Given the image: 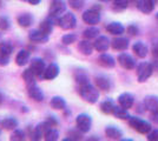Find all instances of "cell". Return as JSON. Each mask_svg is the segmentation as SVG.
<instances>
[{"mask_svg":"<svg viewBox=\"0 0 158 141\" xmlns=\"http://www.w3.org/2000/svg\"><path fill=\"white\" fill-rule=\"evenodd\" d=\"M79 95L89 104H96L99 99V92L96 87H93L90 84V81L84 82V84H79L78 87Z\"/></svg>","mask_w":158,"mask_h":141,"instance_id":"cell-1","label":"cell"},{"mask_svg":"<svg viewBox=\"0 0 158 141\" xmlns=\"http://www.w3.org/2000/svg\"><path fill=\"white\" fill-rule=\"evenodd\" d=\"M129 125L131 126L136 132H138L140 134H148L150 131H151V125L150 122L143 120L140 118H137V116H130L129 119Z\"/></svg>","mask_w":158,"mask_h":141,"instance_id":"cell-2","label":"cell"},{"mask_svg":"<svg viewBox=\"0 0 158 141\" xmlns=\"http://www.w3.org/2000/svg\"><path fill=\"white\" fill-rule=\"evenodd\" d=\"M153 72V66L149 62H140L137 67V78L139 82H145Z\"/></svg>","mask_w":158,"mask_h":141,"instance_id":"cell-3","label":"cell"},{"mask_svg":"<svg viewBox=\"0 0 158 141\" xmlns=\"http://www.w3.org/2000/svg\"><path fill=\"white\" fill-rule=\"evenodd\" d=\"M144 106L148 112H150L152 118L157 120L158 118V96L156 95H148L144 99Z\"/></svg>","mask_w":158,"mask_h":141,"instance_id":"cell-4","label":"cell"},{"mask_svg":"<svg viewBox=\"0 0 158 141\" xmlns=\"http://www.w3.org/2000/svg\"><path fill=\"white\" fill-rule=\"evenodd\" d=\"M76 125L78 131H80L81 133H87L91 129V125H92V119L91 116L87 114H79L76 119Z\"/></svg>","mask_w":158,"mask_h":141,"instance_id":"cell-5","label":"cell"},{"mask_svg":"<svg viewBox=\"0 0 158 141\" xmlns=\"http://www.w3.org/2000/svg\"><path fill=\"white\" fill-rule=\"evenodd\" d=\"M57 22L63 29H72L77 25V19L72 13H66L63 17H60Z\"/></svg>","mask_w":158,"mask_h":141,"instance_id":"cell-6","label":"cell"},{"mask_svg":"<svg viewBox=\"0 0 158 141\" xmlns=\"http://www.w3.org/2000/svg\"><path fill=\"white\" fill-rule=\"evenodd\" d=\"M83 20H84V22L89 24V25H96L100 21V14L94 8L87 10L83 14Z\"/></svg>","mask_w":158,"mask_h":141,"instance_id":"cell-7","label":"cell"},{"mask_svg":"<svg viewBox=\"0 0 158 141\" xmlns=\"http://www.w3.org/2000/svg\"><path fill=\"white\" fill-rule=\"evenodd\" d=\"M66 11V4L64 0H52L50 5V14L51 17H58Z\"/></svg>","mask_w":158,"mask_h":141,"instance_id":"cell-8","label":"cell"},{"mask_svg":"<svg viewBox=\"0 0 158 141\" xmlns=\"http://www.w3.org/2000/svg\"><path fill=\"white\" fill-rule=\"evenodd\" d=\"M118 62L119 65L125 69H133L136 67V61L132 58L130 54L127 53H120L118 55Z\"/></svg>","mask_w":158,"mask_h":141,"instance_id":"cell-9","label":"cell"},{"mask_svg":"<svg viewBox=\"0 0 158 141\" xmlns=\"http://www.w3.org/2000/svg\"><path fill=\"white\" fill-rule=\"evenodd\" d=\"M27 93H28V96L31 99H33L37 102H40V101L44 100V93H43V91L40 89V87L37 84H32V85L27 86Z\"/></svg>","mask_w":158,"mask_h":141,"instance_id":"cell-10","label":"cell"},{"mask_svg":"<svg viewBox=\"0 0 158 141\" xmlns=\"http://www.w3.org/2000/svg\"><path fill=\"white\" fill-rule=\"evenodd\" d=\"M30 69L35 74V76H41V75H44V72H45V69H46L45 61L43 60V59H39V58L33 59L32 62H31Z\"/></svg>","mask_w":158,"mask_h":141,"instance_id":"cell-11","label":"cell"},{"mask_svg":"<svg viewBox=\"0 0 158 141\" xmlns=\"http://www.w3.org/2000/svg\"><path fill=\"white\" fill-rule=\"evenodd\" d=\"M28 39L32 42H37V44H45L48 41V34L44 33L40 29H34L28 34Z\"/></svg>","mask_w":158,"mask_h":141,"instance_id":"cell-12","label":"cell"},{"mask_svg":"<svg viewBox=\"0 0 158 141\" xmlns=\"http://www.w3.org/2000/svg\"><path fill=\"white\" fill-rule=\"evenodd\" d=\"M133 102H135V96L131 93H123L118 96V104L119 106L126 108H131L133 106Z\"/></svg>","mask_w":158,"mask_h":141,"instance_id":"cell-13","label":"cell"},{"mask_svg":"<svg viewBox=\"0 0 158 141\" xmlns=\"http://www.w3.org/2000/svg\"><path fill=\"white\" fill-rule=\"evenodd\" d=\"M93 46H94V49L98 52H106L110 47V40L104 35H100L93 42Z\"/></svg>","mask_w":158,"mask_h":141,"instance_id":"cell-14","label":"cell"},{"mask_svg":"<svg viewBox=\"0 0 158 141\" xmlns=\"http://www.w3.org/2000/svg\"><path fill=\"white\" fill-rule=\"evenodd\" d=\"M137 7L143 13H151L153 8H155V1L153 0H139L137 2Z\"/></svg>","mask_w":158,"mask_h":141,"instance_id":"cell-15","label":"cell"},{"mask_svg":"<svg viewBox=\"0 0 158 141\" xmlns=\"http://www.w3.org/2000/svg\"><path fill=\"white\" fill-rule=\"evenodd\" d=\"M132 51L135 52V54L138 57V58H145L148 55V52H149V48L145 45L144 42L142 41H138L136 42L133 46H132Z\"/></svg>","mask_w":158,"mask_h":141,"instance_id":"cell-16","label":"cell"},{"mask_svg":"<svg viewBox=\"0 0 158 141\" xmlns=\"http://www.w3.org/2000/svg\"><path fill=\"white\" fill-rule=\"evenodd\" d=\"M105 134L111 140H120L122 136H123V132L119 128L114 127V126H109L105 129Z\"/></svg>","mask_w":158,"mask_h":141,"instance_id":"cell-17","label":"cell"},{"mask_svg":"<svg viewBox=\"0 0 158 141\" xmlns=\"http://www.w3.org/2000/svg\"><path fill=\"white\" fill-rule=\"evenodd\" d=\"M58 74H59V67H58L56 64H51V65L45 69L43 76H44L46 80H53V79H56V78L58 76Z\"/></svg>","mask_w":158,"mask_h":141,"instance_id":"cell-18","label":"cell"},{"mask_svg":"<svg viewBox=\"0 0 158 141\" xmlns=\"http://www.w3.org/2000/svg\"><path fill=\"white\" fill-rule=\"evenodd\" d=\"M112 48L116 51H125L129 47V40L126 38H116L111 42Z\"/></svg>","mask_w":158,"mask_h":141,"instance_id":"cell-19","label":"cell"},{"mask_svg":"<svg viewBox=\"0 0 158 141\" xmlns=\"http://www.w3.org/2000/svg\"><path fill=\"white\" fill-rule=\"evenodd\" d=\"M106 31L109 33L113 34V35H120V34L124 33L125 28L120 22H111V24H109L106 26Z\"/></svg>","mask_w":158,"mask_h":141,"instance_id":"cell-20","label":"cell"},{"mask_svg":"<svg viewBox=\"0 0 158 141\" xmlns=\"http://www.w3.org/2000/svg\"><path fill=\"white\" fill-rule=\"evenodd\" d=\"M98 61L102 66H104L106 68H113L116 66V61L113 59V57H111L110 54H102L99 57Z\"/></svg>","mask_w":158,"mask_h":141,"instance_id":"cell-21","label":"cell"},{"mask_svg":"<svg viewBox=\"0 0 158 141\" xmlns=\"http://www.w3.org/2000/svg\"><path fill=\"white\" fill-rule=\"evenodd\" d=\"M78 48H79V51L84 54V55H91L93 52L94 46H93V44H91V42L89 41V39H86V40H81L79 42Z\"/></svg>","mask_w":158,"mask_h":141,"instance_id":"cell-22","label":"cell"},{"mask_svg":"<svg viewBox=\"0 0 158 141\" xmlns=\"http://www.w3.org/2000/svg\"><path fill=\"white\" fill-rule=\"evenodd\" d=\"M0 126L4 129H7V131H14L18 127V121L14 118H6L0 122Z\"/></svg>","mask_w":158,"mask_h":141,"instance_id":"cell-23","label":"cell"},{"mask_svg":"<svg viewBox=\"0 0 158 141\" xmlns=\"http://www.w3.org/2000/svg\"><path fill=\"white\" fill-rule=\"evenodd\" d=\"M28 60H30V53L25 49L20 51L15 57V62H17L18 66H25L28 62Z\"/></svg>","mask_w":158,"mask_h":141,"instance_id":"cell-24","label":"cell"},{"mask_svg":"<svg viewBox=\"0 0 158 141\" xmlns=\"http://www.w3.org/2000/svg\"><path fill=\"white\" fill-rule=\"evenodd\" d=\"M17 21H18V24H19L20 27H28V26H31V24H32V21H33V18L30 13H23L18 17Z\"/></svg>","mask_w":158,"mask_h":141,"instance_id":"cell-25","label":"cell"},{"mask_svg":"<svg viewBox=\"0 0 158 141\" xmlns=\"http://www.w3.org/2000/svg\"><path fill=\"white\" fill-rule=\"evenodd\" d=\"M96 85H97V87H98L99 89H102V91H109V89H110V86H111L110 80H109L106 76H103V75L96 78Z\"/></svg>","mask_w":158,"mask_h":141,"instance_id":"cell-26","label":"cell"},{"mask_svg":"<svg viewBox=\"0 0 158 141\" xmlns=\"http://www.w3.org/2000/svg\"><path fill=\"white\" fill-rule=\"evenodd\" d=\"M51 107L54 109H65L66 108V101L61 96H53L50 101Z\"/></svg>","mask_w":158,"mask_h":141,"instance_id":"cell-27","label":"cell"},{"mask_svg":"<svg viewBox=\"0 0 158 141\" xmlns=\"http://www.w3.org/2000/svg\"><path fill=\"white\" fill-rule=\"evenodd\" d=\"M112 114L114 115L116 118H118V119H122V120H125V119L130 118L127 109L122 107V106H114V109H113V113Z\"/></svg>","mask_w":158,"mask_h":141,"instance_id":"cell-28","label":"cell"},{"mask_svg":"<svg viewBox=\"0 0 158 141\" xmlns=\"http://www.w3.org/2000/svg\"><path fill=\"white\" fill-rule=\"evenodd\" d=\"M39 29L40 31H43L44 33H46L50 35L53 31V21L51 20L50 18H47V19H45V20H43L39 25Z\"/></svg>","mask_w":158,"mask_h":141,"instance_id":"cell-29","label":"cell"},{"mask_svg":"<svg viewBox=\"0 0 158 141\" xmlns=\"http://www.w3.org/2000/svg\"><path fill=\"white\" fill-rule=\"evenodd\" d=\"M99 34V29L97 27H89V28H86L85 31H84V38L85 39H89V40H91L93 38H97Z\"/></svg>","mask_w":158,"mask_h":141,"instance_id":"cell-30","label":"cell"},{"mask_svg":"<svg viewBox=\"0 0 158 141\" xmlns=\"http://www.w3.org/2000/svg\"><path fill=\"white\" fill-rule=\"evenodd\" d=\"M100 109L105 114H112L113 113V109H114V105H113V102L111 100H106L104 102H102Z\"/></svg>","mask_w":158,"mask_h":141,"instance_id":"cell-31","label":"cell"},{"mask_svg":"<svg viewBox=\"0 0 158 141\" xmlns=\"http://www.w3.org/2000/svg\"><path fill=\"white\" fill-rule=\"evenodd\" d=\"M23 78H24V80L26 81V85L27 86H30V85H32V84H35V74L33 73L31 69H26L24 73H23Z\"/></svg>","mask_w":158,"mask_h":141,"instance_id":"cell-32","label":"cell"},{"mask_svg":"<svg viewBox=\"0 0 158 141\" xmlns=\"http://www.w3.org/2000/svg\"><path fill=\"white\" fill-rule=\"evenodd\" d=\"M12 52H13V47L11 46L10 44H7V42H1L0 44V54L1 55L10 57Z\"/></svg>","mask_w":158,"mask_h":141,"instance_id":"cell-33","label":"cell"},{"mask_svg":"<svg viewBox=\"0 0 158 141\" xmlns=\"http://www.w3.org/2000/svg\"><path fill=\"white\" fill-rule=\"evenodd\" d=\"M129 5V1L127 0H114L113 1V10L114 11H124L126 7Z\"/></svg>","mask_w":158,"mask_h":141,"instance_id":"cell-34","label":"cell"},{"mask_svg":"<svg viewBox=\"0 0 158 141\" xmlns=\"http://www.w3.org/2000/svg\"><path fill=\"white\" fill-rule=\"evenodd\" d=\"M44 139L46 141H56L59 139V133H58V131H56L54 128H51L48 132H47L45 136H44Z\"/></svg>","mask_w":158,"mask_h":141,"instance_id":"cell-35","label":"cell"},{"mask_svg":"<svg viewBox=\"0 0 158 141\" xmlns=\"http://www.w3.org/2000/svg\"><path fill=\"white\" fill-rule=\"evenodd\" d=\"M76 40H77V37H76V34H72V33L66 34V35H64L61 38V42L64 45H71L73 42H76Z\"/></svg>","mask_w":158,"mask_h":141,"instance_id":"cell-36","label":"cell"},{"mask_svg":"<svg viewBox=\"0 0 158 141\" xmlns=\"http://www.w3.org/2000/svg\"><path fill=\"white\" fill-rule=\"evenodd\" d=\"M12 141H23L25 140V133L23 131H18V129H14L13 134L11 135L10 138Z\"/></svg>","mask_w":158,"mask_h":141,"instance_id":"cell-37","label":"cell"},{"mask_svg":"<svg viewBox=\"0 0 158 141\" xmlns=\"http://www.w3.org/2000/svg\"><path fill=\"white\" fill-rule=\"evenodd\" d=\"M11 26L7 17H0V31H7Z\"/></svg>","mask_w":158,"mask_h":141,"instance_id":"cell-38","label":"cell"},{"mask_svg":"<svg viewBox=\"0 0 158 141\" xmlns=\"http://www.w3.org/2000/svg\"><path fill=\"white\" fill-rule=\"evenodd\" d=\"M69 4L74 10H80L81 7L84 6L85 0H69Z\"/></svg>","mask_w":158,"mask_h":141,"instance_id":"cell-39","label":"cell"},{"mask_svg":"<svg viewBox=\"0 0 158 141\" xmlns=\"http://www.w3.org/2000/svg\"><path fill=\"white\" fill-rule=\"evenodd\" d=\"M81 133V132H80ZM80 133H77V132H74V131H71V132H69V136L70 138H67L65 140H80L81 139V134Z\"/></svg>","mask_w":158,"mask_h":141,"instance_id":"cell-40","label":"cell"},{"mask_svg":"<svg viewBox=\"0 0 158 141\" xmlns=\"http://www.w3.org/2000/svg\"><path fill=\"white\" fill-rule=\"evenodd\" d=\"M148 140L150 141H158V129L150 131L148 133Z\"/></svg>","mask_w":158,"mask_h":141,"instance_id":"cell-41","label":"cell"},{"mask_svg":"<svg viewBox=\"0 0 158 141\" xmlns=\"http://www.w3.org/2000/svg\"><path fill=\"white\" fill-rule=\"evenodd\" d=\"M76 80H77V82L79 84H84V82H87L89 81V78L86 76L85 74H79V75H77L76 76Z\"/></svg>","mask_w":158,"mask_h":141,"instance_id":"cell-42","label":"cell"},{"mask_svg":"<svg viewBox=\"0 0 158 141\" xmlns=\"http://www.w3.org/2000/svg\"><path fill=\"white\" fill-rule=\"evenodd\" d=\"M8 61H10V57H5V55H1L0 54V66H6V65H8Z\"/></svg>","mask_w":158,"mask_h":141,"instance_id":"cell-43","label":"cell"},{"mask_svg":"<svg viewBox=\"0 0 158 141\" xmlns=\"http://www.w3.org/2000/svg\"><path fill=\"white\" fill-rule=\"evenodd\" d=\"M127 32L131 34V35H136V34L138 33V28L135 26V25H130V26L127 27Z\"/></svg>","mask_w":158,"mask_h":141,"instance_id":"cell-44","label":"cell"},{"mask_svg":"<svg viewBox=\"0 0 158 141\" xmlns=\"http://www.w3.org/2000/svg\"><path fill=\"white\" fill-rule=\"evenodd\" d=\"M46 121L51 125V126H52V127H54V126H57V125H58V121L56 120V118H54V116H48Z\"/></svg>","mask_w":158,"mask_h":141,"instance_id":"cell-45","label":"cell"},{"mask_svg":"<svg viewBox=\"0 0 158 141\" xmlns=\"http://www.w3.org/2000/svg\"><path fill=\"white\" fill-rule=\"evenodd\" d=\"M152 53L155 57H157L158 58V42H155V45H153V48H152Z\"/></svg>","mask_w":158,"mask_h":141,"instance_id":"cell-46","label":"cell"},{"mask_svg":"<svg viewBox=\"0 0 158 141\" xmlns=\"http://www.w3.org/2000/svg\"><path fill=\"white\" fill-rule=\"evenodd\" d=\"M30 4H32V5H38L40 2V0H27Z\"/></svg>","mask_w":158,"mask_h":141,"instance_id":"cell-47","label":"cell"},{"mask_svg":"<svg viewBox=\"0 0 158 141\" xmlns=\"http://www.w3.org/2000/svg\"><path fill=\"white\" fill-rule=\"evenodd\" d=\"M2 101H4V95L0 93V106H1V104H2Z\"/></svg>","mask_w":158,"mask_h":141,"instance_id":"cell-48","label":"cell"},{"mask_svg":"<svg viewBox=\"0 0 158 141\" xmlns=\"http://www.w3.org/2000/svg\"><path fill=\"white\" fill-rule=\"evenodd\" d=\"M0 134H1V131H0Z\"/></svg>","mask_w":158,"mask_h":141,"instance_id":"cell-49","label":"cell"},{"mask_svg":"<svg viewBox=\"0 0 158 141\" xmlns=\"http://www.w3.org/2000/svg\"><path fill=\"white\" fill-rule=\"evenodd\" d=\"M157 18H158V14H157Z\"/></svg>","mask_w":158,"mask_h":141,"instance_id":"cell-50","label":"cell"}]
</instances>
